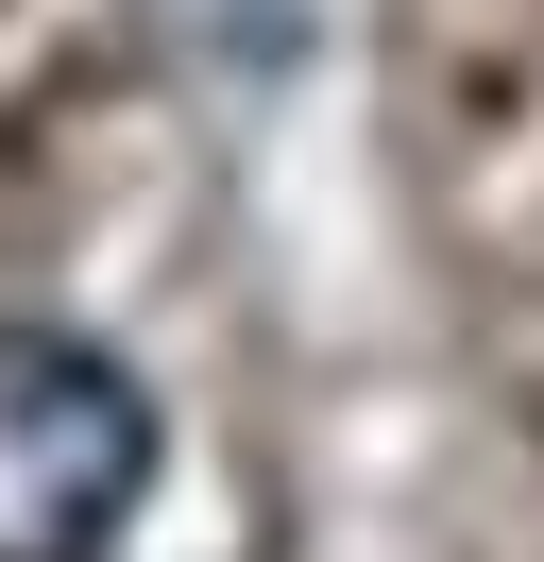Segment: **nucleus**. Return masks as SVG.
Returning <instances> with one entry per match:
<instances>
[{"mask_svg": "<svg viewBox=\"0 0 544 562\" xmlns=\"http://www.w3.org/2000/svg\"><path fill=\"white\" fill-rule=\"evenodd\" d=\"M154 477V392L68 324H0V562H102Z\"/></svg>", "mask_w": 544, "mask_h": 562, "instance_id": "nucleus-1", "label": "nucleus"}]
</instances>
